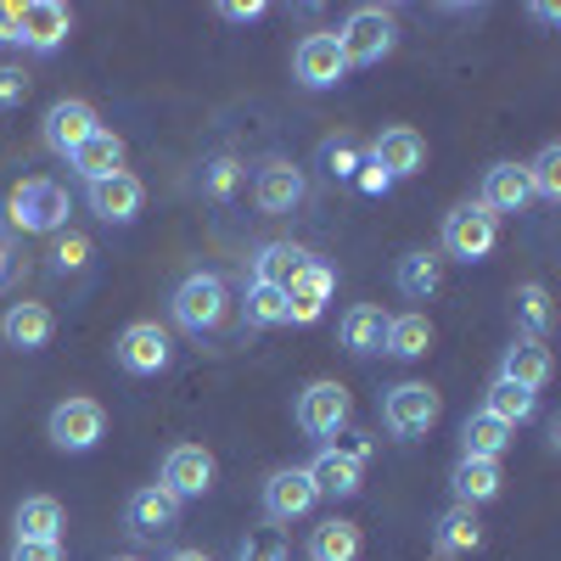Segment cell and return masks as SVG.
Instances as JSON below:
<instances>
[{"label":"cell","mask_w":561,"mask_h":561,"mask_svg":"<svg viewBox=\"0 0 561 561\" xmlns=\"http://www.w3.org/2000/svg\"><path fill=\"white\" fill-rule=\"evenodd\" d=\"M113 561H140V556H113Z\"/></svg>","instance_id":"obj_48"},{"label":"cell","mask_w":561,"mask_h":561,"mask_svg":"<svg viewBox=\"0 0 561 561\" xmlns=\"http://www.w3.org/2000/svg\"><path fill=\"white\" fill-rule=\"evenodd\" d=\"M354 180H359V192H365V197H388V192H393V180H388V174H382L377 163H365V169H359Z\"/></svg>","instance_id":"obj_43"},{"label":"cell","mask_w":561,"mask_h":561,"mask_svg":"<svg viewBox=\"0 0 561 561\" xmlns=\"http://www.w3.org/2000/svg\"><path fill=\"white\" fill-rule=\"evenodd\" d=\"M365 163H377L399 185V180L427 169V140H421V129H410V124H393V129H382L377 140H370V158Z\"/></svg>","instance_id":"obj_12"},{"label":"cell","mask_w":561,"mask_h":561,"mask_svg":"<svg viewBox=\"0 0 561 561\" xmlns=\"http://www.w3.org/2000/svg\"><path fill=\"white\" fill-rule=\"evenodd\" d=\"M280 293H287V325H314L325 314V304H332V293H337V270L325 259H309Z\"/></svg>","instance_id":"obj_10"},{"label":"cell","mask_w":561,"mask_h":561,"mask_svg":"<svg viewBox=\"0 0 561 561\" xmlns=\"http://www.w3.org/2000/svg\"><path fill=\"white\" fill-rule=\"evenodd\" d=\"M7 561H62V539H12Z\"/></svg>","instance_id":"obj_41"},{"label":"cell","mask_w":561,"mask_h":561,"mask_svg":"<svg viewBox=\"0 0 561 561\" xmlns=\"http://www.w3.org/2000/svg\"><path fill=\"white\" fill-rule=\"evenodd\" d=\"M68 169L90 185V180H107V174H118L124 169V135H113V129H96L84 140V147L68 158Z\"/></svg>","instance_id":"obj_25"},{"label":"cell","mask_w":561,"mask_h":561,"mask_svg":"<svg viewBox=\"0 0 561 561\" xmlns=\"http://www.w3.org/2000/svg\"><path fill=\"white\" fill-rule=\"evenodd\" d=\"M550 348L545 343H534V337H517L505 348V359H500V377L505 382H517V388H528V393H539V388H550Z\"/></svg>","instance_id":"obj_23"},{"label":"cell","mask_w":561,"mask_h":561,"mask_svg":"<svg viewBox=\"0 0 561 561\" xmlns=\"http://www.w3.org/2000/svg\"><path fill=\"white\" fill-rule=\"evenodd\" d=\"M237 185H242V163L237 158H208L203 163V197L225 203V197H237Z\"/></svg>","instance_id":"obj_39"},{"label":"cell","mask_w":561,"mask_h":561,"mask_svg":"<svg viewBox=\"0 0 561 561\" xmlns=\"http://www.w3.org/2000/svg\"><path fill=\"white\" fill-rule=\"evenodd\" d=\"M51 332H57L51 304L23 298V304H7V314H0V343L18 348V354H39L45 343H51Z\"/></svg>","instance_id":"obj_19"},{"label":"cell","mask_w":561,"mask_h":561,"mask_svg":"<svg viewBox=\"0 0 561 561\" xmlns=\"http://www.w3.org/2000/svg\"><path fill=\"white\" fill-rule=\"evenodd\" d=\"M304 472H309V483H314V494L320 500H354L359 489H365V466L359 460H348L343 449H332V444H325L309 466H304Z\"/></svg>","instance_id":"obj_20"},{"label":"cell","mask_w":561,"mask_h":561,"mask_svg":"<svg viewBox=\"0 0 561 561\" xmlns=\"http://www.w3.org/2000/svg\"><path fill=\"white\" fill-rule=\"evenodd\" d=\"M23 102H28V73L0 68V107H23Z\"/></svg>","instance_id":"obj_42"},{"label":"cell","mask_w":561,"mask_h":561,"mask_svg":"<svg viewBox=\"0 0 561 561\" xmlns=\"http://www.w3.org/2000/svg\"><path fill=\"white\" fill-rule=\"evenodd\" d=\"M393 280H399V293H404V298L427 304V298L444 287V259H438V253H404Z\"/></svg>","instance_id":"obj_32"},{"label":"cell","mask_w":561,"mask_h":561,"mask_svg":"<svg viewBox=\"0 0 561 561\" xmlns=\"http://www.w3.org/2000/svg\"><path fill=\"white\" fill-rule=\"evenodd\" d=\"M84 203H90V214L107 219V225H129L140 214V203H147V185H140V174L118 169L107 180H90L84 185Z\"/></svg>","instance_id":"obj_16"},{"label":"cell","mask_w":561,"mask_h":561,"mask_svg":"<svg viewBox=\"0 0 561 561\" xmlns=\"http://www.w3.org/2000/svg\"><path fill=\"white\" fill-rule=\"evenodd\" d=\"M511 314H517L523 337H534V343H545L550 320H556V309H550V293L539 287V280H523V287L511 293Z\"/></svg>","instance_id":"obj_33"},{"label":"cell","mask_w":561,"mask_h":561,"mask_svg":"<svg viewBox=\"0 0 561 561\" xmlns=\"http://www.w3.org/2000/svg\"><path fill=\"white\" fill-rule=\"evenodd\" d=\"M393 45H399V23L388 7H354L337 28V51L348 68H377L393 57Z\"/></svg>","instance_id":"obj_3"},{"label":"cell","mask_w":561,"mask_h":561,"mask_svg":"<svg viewBox=\"0 0 561 561\" xmlns=\"http://www.w3.org/2000/svg\"><path fill=\"white\" fill-rule=\"evenodd\" d=\"M494 219L500 214H523L528 203H534V185H528V169L523 163H494L489 174H483V197H478Z\"/></svg>","instance_id":"obj_21"},{"label":"cell","mask_w":561,"mask_h":561,"mask_svg":"<svg viewBox=\"0 0 561 561\" xmlns=\"http://www.w3.org/2000/svg\"><path fill=\"white\" fill-rule=\"evenodd\" d=\"M500 242V219L483 208V203H460L444 214V253L460 259V264H483Z\"/></svg>","instance_id":"obj_6"},{"label":"cell","mask_w":561,"mask_h":561,"mask_svg":"<svg viewBox=\"0 0 561 561\" xmlns=\"http://www.w3.org/2000/svg\"><path fill=\"white\" fill-rule=\"evenodd\" d=\"M528 185L539 203H561V147L550 140V147H539V158L528 163Z\"/></svg>","instance_id":"obj_37"},{"label":"cell","mask_w":561,"mask_h":561,"mask_svg":"<svg viewBox=\"0 0 561 561\" xmlns=\"http://www.w3.org/2000/svg\"><path fill=\"white\" fill-rule=\"evenodd\" d=\"M314 505H320V494H314L304 466H280V472L264 478V523H275V528L298 523V517H309Z\"/></svg>","instance_id":"obj_11"},{"label":"cell","mask_w":561,"mask_h":561,"mask_svg":"<svg viewBox=\"0 0 561 561\" xmlns=\"http://www.w3.org/2000/svg\"><path fill=\"white\" fill-rule=\"evenodd\" d=\"M438 545L455 550V556L483 550V523H478V511H472V505H449L444 517H438Z\"/></svg>","instance_id":"obj_34"},{"label":"cell","mask_w":561,"mask_h":561,"mask_svg":"<svg viewBox=\"0 0 561 561\" xmlns=\"http://www.w3.org/2000/svg\"><path fill=\"white\" fill-rule=\"evenodd\" d=\"M293 79L309 90H332L348 79V62L337 51V34H304L298 51H293Z\"/></svg>","instance_id":"obj_15"},{"label":"cell","mask_w":561,"mask_h":561,"mask_svg":"<svg viewBox=\"0 0 561 561\" xmlns=\"http://www.w3.org/2000/svg\"><path fill=\"white\" fill-rule=\"evenodd\" d=\"M449 483H455V505H489V500H500V489H505V472H500V460H472V455H460L455 460V472H449Z\"/></svg>","instance_id":"obj_22"},{"label":"cell","mask_w":561,"mask_h":561,"mask_svg":"<svg viewBox=\"0 0 561 561\" xmlns=\"http://www.w3.org/2000/svg\"><path fill=\"white\" fill-rule=\"evenodd\" d=\"M12 225L28 230V237H62V225H68V185L51 180V174H28L12 185V203H7Z\"/></svg>","instance_id":"obj_1"},{"label":"cell","mask_w":561,"mask_h":561,"mask_svg":"<svg viewBox=\"0 0 561 561\" xmlns=\"http://www.w3.org/2000/svg\"><path fill=\"white\" fill-rule=\"evenodd\" d=\"M237 561H293V545H287V534H280L275 523H264V528H248L242 534Z\"/></svg>","instance_id":"obj_36"},{"label":"cell","mask_w":561,"mask_h":561,"mask_svg":"<svg viewBox=\"0 0 561 561\" xmlns=\"http://www.w3.org/2000/svg\"><path fill=\"white\" fill-rule=\"evenodd\" d=\"M242 320L253 325V332H270V325H287V293H280V287H253V280H248Z\"/></svg>","instance_id":"obj_35"},{"label":"cell","mask_w":561,"mask_h":561,"mask_svg":"<svg viewBox=\"0 0 561 561\" xmlns=\"http://www.w3.org/2000/svg\"><path fill=\"white\" fill-rule=\"evenodd\" d=\"M45 438H51V449H62V455H90V449L107 438V410H102V399L68 393L51 415H45Z\"/></svg>","instance_id":"obj_4"},{"label":"cell","mask_w":561,"mask_h":561,"mask_svg":"<svg viewBox=\"0 0 561 561\" xmlns=\"http://www.w3.org/2000/svg\"><path fill=\"white\" fill-rule=\"evenodd\" d=\"M7 270H12V259H7V248H0V287H7Z\"/></svg>","instance_id":"obj_47"},{"label":"cell","mask_w":561,"mask_h":561,"mask_svg":"<svg viewBox=\"0 0 561 561\" xmlns=\"http://www.w3.org/2000/svg\"><path fill=\"white\" fill-rule=\"evenodd\" d=\"M365 539H359V523H343V517H325L314 534H309V561H359Z\"/></svg>","instance_id":"obj_29"},{"label":"cell","mask_w":561,"mask_h":561,"mask_svg":"<svg viewBox=\"0 0 561 561\" xmlns=\"http://www.w3.org/2000/svg\"><path fill=\"white\" fill-rule=\"evenodd\" d=\"M12 528H18V539H62L68 511H62V500H51V494H28V500H18V511H12Z\"/></svg>","instance_id":"obj_26"},{"label":"cell","mask_w":561,"mask_h":561,"mask_svg":"<svg viewBox=\"0 0 561 561\" xmlns=\"http://www.w3.org/2000/svg\"><path fill=\"white\" fill-rule=\"evenodd\" d=\"M309 259H314V253L298 248V242H264V248L253 253V287H287V280H293Z\"/></svg>","instance_id":"obj_28"},{"label":"cell","mask_w":561,"mask_h":561,"mask_svg":"<svg viewBox=\"0 0 561 561\" xmlns=\"http://www.w3.org/2000/svg\"><path fill=\"white\" fill-rule=\"evenodd\" d=\"M0 45H18V51H23V23H18V7H0Z\"/></svg>","instance_id":"obj_45"},{"label":"cell","mask_w":561,"mask_h":561,"mask_svg":"<svg viewBox=\"0 0 561 561\" xmlns=\"http://www.w3.org/2000/svg\"><path fill=\"white\" fill-rule=\"evenodd\" d=\"M219 18H230V23H259V18H264V0H248V7H242V0H230V7H219Z\"/></svg>","instance_id":"obj_44"},{"label":"cell","mask_w":561,"mask_h":561,"mask_svg":"<svg viewBox=\"0 0 561 561\" xmlns=\"http://www.w3.org/2000/svg\"><path fill=\"white\" fill-rule=\"evenodd\" d=\"M18 23H23V51L39 57H57L73 34V12L62 0H28V7H18Z\"/></svg>","instance_id":"obj_14"},{"label":"cell","mask_w":561,"mask_h":561,"mask_svg":"<svg viewBox=\"0 0 561 561\" xmlns=\"http://www.w3.org/2000/svg\"><path fill=\"white\" fill-rule=\"evenodd\" d=\"M320 169L332 174V180H354L365 169V152L354 147L348 135H332V140H320Z\"/></svg>","instance_id":"obj_38"},{"label":"cell","mask_w":561,"mask_h":561,"mask_svg":"<svg viewBox=\"0 0 561 561\" xmlns=\"http://www.w3.org/2000/svg\"><path fill=\"white\" fill-rule=\"evenodd\" d=\"M483 410H489L494 421H505L511 433H517L523 421H534V415H539V393H528V388H517V382L494 377V382H489V393H483Z\"/></svg>","instance_id":"obj_31"},{"label":"cell","mask_w":561,"mask_h":561,"mask_svg":"<svg viewBox=\"0 0 561 561\" xmlns=\"http://www.w3.org/2000/svg\"><path fill=\"white\" fill-rule=\"evenodd\" d=\"M433 348V320L421 314V309H410V314H388V337H382V354H393V359H421Z\"/></svg>","instance_id":"obj_30"},{"label":"cell","mask_w":561,"mask_h":561,"mask_svg":"<svg viewBox=\"0 0 561 561\" xmlns=\"http://www.w3.org/2000/svg\"><path fill=\"white\" fill-rule=\"evenodd\" d=\"M438 415H444V399H438L433 382H399V388L382 393V427L404 444L427 438L438 427Z\"/></svg>","instance_id":"obj_5"},{"label":"cell","mask_w":561,"mask_h":561,"mask_svg":"<svg viewBox=\"0 0 561 561\" xmlns=\"http://www.w3.org/2000/svg\"><path fill=\"white\" fill-rule=\"evenodd\" d=\"M304 197H309V180H304L298 163H287V158L259 163V174H253V203H259L264 214H293Z\"/></svg>","instance_id":"obj_17"},{"label":"cell","mask_w":561,"mask_h":561,"mask_svg":"<svg viewBox=\"0 0 561 561\" xmlns=\"http://www.w3.org/2000/svg\"><path fill=\"white\" fill-rule=\"evenodd\" d=\"M298 427L309 433V438H320V444H332L337 433H348V415H354V399H348V388L343 382H332V377H320V382H309L304 393H298Z\"/></svg>","instance_id":"obj_7"},{"label":"cell","mask_w":561,"mask_h":561,"mask_svg":"<svg viewBox=\"0 0 561 561\" xmlns=\"http://www.w3.org/2000/svg\"><path fill=\"white\" fill-rule=\"evenodd\" d=\"M214 478H219V466H214V455L203 449V444H174L169 455H163V466H158V483L185 505V500H203L208 489H214Z\"/></svg>","instance_id":"obj_9"},{"label":"cell","mask_w":561,"mask_h":561,"mask_svg":"<svg viewBox=\"0 0 561 561\" xmlns=\"http://www.w3.org/2000/svg\"><path fill=\"white\" fill-rule=\"evenodd\" d=\"M113 359L129 370V377H158V370H169L174 359V337H169V325L158 320H129L118 343H113Z\"/></svg>","instance_id":"obj_8"},{"label":"cell","mask_w":561,"mask_h":561,"mask_svg":"<svg viewBox=\"0 0 561 561\" xmlns=\"http://www.w3.org/2000/svg\"><path fill=\"white\" fill-rule=\"evenodd\" d=\"M124 528L135 539H158V534H174L180 528V500L163 489V483H147V489H135L129 505H124Z\"/></svg>","instance_id":"obj_18"},{"label":"cell","mask_w":561,"mask_h":561,"mask_svg":"<svg viewBox=\"0 0 561 561\" xmlns=\"http://www.w3.org/2000/svg\"><path fill=\"white\" fill-rule=\"evenodd\" d=\"M51 264H57L62 275H79V270L90 264V242L79 237V230H68V237H57V248H51Z\"/></svg>","instance_id":"obj_40"},{"label":"cell","mask_w":561,"mask_h":561,"mask_svg":"<svg viewBox=\"0 0 561 561\" xmlns=\"http://www.w3.org/2000/svg\"><path fill=\"white\" fill-rule=\"evenodd\" d=\"M169 561H208V556H203V550H174Z\"/></svg>","instance_id":"obj_46"},{"label":"cell","mask_w":561,"mask_h":561,"mask_svg":"<svg viewBox=\"0 0 561 561\" xmlns=\"http://www.w3.org/2000/svg\"><path fill=\"white\" fill-rule=\"evenodd\" d=\"M343 348L354 354V359H377L382 354V337H388V314L377 309V304H354L348 314H343Z\"/></svg>","instance_id":"obj_24"},{"label":"cell","mask_w":561,"mask_h":561,"mask_svg":"<svg viewBox=\"0 0 561 561\" xmlns=\"http://www.w3.org/2000/svg\"><path fill=\"white\" fill-rule=\"evenodd\" d=\"M511 438L517 433H511L505 421H494L489 410H472L460 421V455H472V460H500L511 449Z\"/></svg>","instance_id":"obj_27"},{"label":"cell","mask_w":561,"mask_h":561,"mask_svg":"<svg viewBox=\"0 0 561 561\" xmlns=\"http://www.w3.org/2000/svg\"><path fill=\"white\" fill-rule=\"evenodd\" d=\"M225 309H230V293H225V275H214V270H192V275L174 287V298H169L174 325H180V332H192V337L219 332Z\"/></svg>","instance_id":"obj_2"},{"label":"cell","mask_w":561,"mask_h":561,"mask_svg":"<svg viewBox=\"0 0 561 561\" xmlns=\"http://www.w3.org/2000/svg\"><path fill=\"white\" fill-rule=\"evenodd\" d=\"M96 129H102L96 107L79 102V96H62V102L45 107V147H51L57 158H73V152H79Z\"/></svg>","instance_id":"obj_13"}]
</instances>
